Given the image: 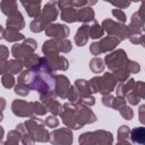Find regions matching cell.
<instances>
[{
    "instance_id": "obj_1",
    "label": "cell",
    "mask_w": 145,
    "mask_h": 145,
    "mask_svg": "<svg viewBox=\"0 0 145 145\" xmlns=\"http://www.w3.org/2000/svg\"><path fill=\"white\" fill-rule=\"evenodd\" d=\"M29 89H35L40 95L48 94L54 91V75L53 70L46 62L44 57H41L40 65L32 69V80L28 84Z\"/></svg>"
},
{
    "instance_id": "obj_2",
    "label": "cell",
    "mask_w": 145,
    "mask_h": 145,
    "mask_svg": "<svg viewBox=\"0 0 145 145\" xmlns=\"http://www.w3.org/2000/svg\"><path fill=\"white\" fill-rule=\"evenodd\" d=\"M144 26H145V18H144V5L142 3L138 11L134 12L130 23L127 26L128 28V39L133 44L144 45Z\"/></svg>"
},
{
    "instance_id": "obj_3",
    "label": "cell",
    "mask_w": 145,
    "mask_h": 145,
    "mask_svg": "<svg viewBox=\"0 0 145 145\" xmlns=\"http://www.w3.org/2000/svg\"><path fill=\"white\" fill-rule=\"evenodd\" d=\"M88 84L92 93H101L102 95H108L114 91L118 82L112 72H104L102 76H95L91 78Z\"/></svg>"
},
{
    "instance_id": "obj_4",
    "label": "cell",
    "mask_w": 145,
    "mask_h": 145,
    "mask_svg": "<svg viewBox=\"0 0 145 145\" xmlns=\"http://www.w3.org/2000/svg\"><path fill=\"white\" fill-rule=\"evenodd\" d=\"M78 143L79 145H113V136L111 131L97 129L79 135Z\"/></svg>"
},
{
    "instance_id": "obj_5",
    "label": "cell",
    "mask_w": 145,
    "mask_h": 145,
    "mask_svg": "<svg viewBox=\"0 0 145 145\" xmlns=\"http://www.w3.org/2000/svg\"><path fill=\"white\" fill-rule=\"evenodd\" d=\"M28 135L37 143H46L50 139V133L45 128V123L40 118H29L24 122Z\"/></svg>"
},
{
    "instance_id": "obj_6",
    "label": "cell",
    "mask_w": 145,
    "mask_h": 145,
    "mask_svg": "<svg viewBox=\"0 0 145 145\" xmlns=\"http://www.w3.org/2000/svg\"><path fill=\"white\" fill-rule=\"evenodd\" d=\"M128 60H129V58H128L126 51L123 49H117V50H113V51L109 52L108 54H105L103 62L108 67L110 72H113L114 70L126 68Z\"/></svg>"
},
{
    "instance_id": "obj_7",
    "label": "cell",
    "mask_w": 145,
    "mask_h": 145,
    "mask_svg": "<svg viewBox=\"0 0 145 145\" xmlns=\"http://www.w3.org/2000/svg\"><path fill=\"white\" fill-rule=\"evenodd\" d=\"M59 116L62 119V122L67 128H69L71 130H78V129L83 128L80 126V123L78 122V119H77V116L75 112V108H74V103H70V102L63 103V105H61Z\"/></svg>"
},
{
    "instance_id": "obj_8",
    "label": "cell",
    "mask_w": 145,
    "mask_h": 145,
    "mask_svg": "<svg viewBox=\"0 0 145 145\" xmlns=\"http://www.w3.org/2000/svg\"><path fill=\"white\" fill-rule=\"evenodd\" d=\"M101 26L104 29V32L108 33V35L118 39L120 42L128 39V28H127V25H125V24H121L113 19L106 18L102 22Z\"/></svg>"
},
{
    "instance_id": "obj_9",
    "label": "cell",
    "mask_w": 145,
    "mask_h": 145,
    "mask_svg": "<svg viewBox=\"0 0 145 145\" xmlns=\"http://www.w3.org/2000/svg\"><path fill=\"white\" fill-rule=\"evenodd\" d=\"M49 142L52 145H71L74 142L72 130L67 127L57 128L52 133H50Z\"/></svg>"
},
{
    "instance_id": "obj_10",
    "label": "cell",
    "mask_w": 145,
    "mask_h": 145,
    "mask_svg": "<svg viewBox=\"0 0 145 145\" xmlns=\"http://www.w3.org/2000/svg\"><path fill=\"white\" fill-rule=\"evenodd\" d=\"M74 108H75L78 122L80 123L82 127H84L85 125H91L97 120L96 114L88 106L79 104V103H74Z\"/></svg>"
},
{
    "instance_id": "obj_11",
    "label": "cell",
    "mask_w": 145,
    "mask_h": 145,
    "mask_svg": "<svg viewBox=\"0 0 145 145\" xmlns=\"http://www.w3.org/2000/svg\"><path fill=\"white\" fill-rule=\"evenodd\" d=\"M58 15H59V9L57 7V1H49L43 6L41 10L40 19L43 23V25L46 27L58 18Z\"/></svg>"
},
{
    "instance_id": "obj_12",
    "label": "cell",
    "mask_w": 145,
    "mask_h": 145,
    "mask_svg": "<svg viewBox=\"0 0 145 145\" xmlns=\"http://www.w3.org/2000/svg\"><path fill=\"white\" fill-rule=\"evenodd\" d=\"M11 111L15 116L20 118H33V105L32 102H27L24 100H14L11 103Z\"/></svg>"
},
{
    "instance_id": "obj_13",
    "label": "cell",
    "mask_w": 145,
    "mask_h": 145,
    "mask_svg": "<svg viewBox=\"0 0 145 145\" xmlns=\"http://www.w3.org/2000/svg\"><path fill=\"white\" fill-rule=\"evenodd\" d=\"M57 94L54 93V91L44 94V95H40V102L45 106L46 111L51 113V116H58L61 109V104L60 102L57 100Z\"/></svg>"
},
{
    "instance_id": "obj_14",
    "label": "cell",
    "mask_w": 145,
    "mask_h": 145,
    "mask_svg": "<svg viewBox=\"0 0 145 145\" xmlns=\"http://www.w3.org/2000/svg\"><path fill=\"white\" fill-rule=\"evenodd\" d=\"M45 35L51 37L52 40H63L67 39V36L70 33V29L65 24H50L45 27Z\"/></svg>"
},
{
    "instance_id": "obj_15",
    "label": "cell",
    "mask_w": 145,
    "mask_h": 145,
    "mask_svg": "<svg viewBox=\"0 0 145 145\" xmlns=\"http://www.w3.org/2000/svg\"><path fill=\"white\" fill-rule=\"evenodd\" d=\"M70 87V80L65 75H54V93L60 99H66L68 89Z\"/></svg>"
},
{
    "instance_id": "obj_16",
    "label": "cell",
    "mask_w": 145,
    "mask_h": 145,
    "mask_svg": "<svg viewBox=\"0 0 145 145\" xmlns=\"http://www.w3.org/2000/svg\"><path fill=\"white\" fill-rule=\"evenodd\" d=\"M46 59L48 65L50 66V68L53 71H65L69 68V61L66 57L60 56V54H54V56H49V57H44Z\"/></svg>"
},
{
    "instance_id": "obj_17",
    "label": "cell",
    "mask_w": 145,
    "mask_h": 145,
    "mask_svg": "<svg viewBox=\"0 0 145 145\" xmlns=\"http://www.w3.org/2000/svg\"><path fill=\"white\" fill-rule=\"evenodd\" d=\"M120 41L113 36H105V37H102L99 42H96V46H97V50H99V53L102 54V53H108V52H111L113 51L118 45H119Z\"/></svg>"
},
{
    "instance_id": "obj_18",
    "label": "cell",
    "mask_w": 145,
    "mask_h": 145,
    "mask_svg": "<svg viewBox=\"0 0 145 145\" xmlns=\"http://www.w3.org/2000/svg\"><path fill=\"white\" fill-rule=\"evenodd\" d=\"M33 53H35V52H33L29 48H27L24 43H15L12 46H11V56L15 58V59H17V60H19V61H22V62H24L28 57H31Z\"/></svg>"
},
{
    "instance_id": "obj_19",
    "label": "cell",
    "mask_w": 145,
    "mask_h": 145,
    "mask_svg": "<svg viewBox=\"0 0 145 145\" xmlns=\"http://www.w3.org/2000/svg\"><path fill=\"white\" fill-rule=\"evenodd\" d=\"M76 20L83 24H87L88 22H94L95 20V12L93 10L92 7L89 6H85L82 8L77 9V14H76Z\"/></svg>"
},
{
    "instance_id": "obj_20",
    "label": "cell",
    "mask_w": 145,
    "mask_h": 145,
    "mask_svg": "<svg viewBox=\"0 0 145 145\" xmlns=\"http://www.w3.org/2000/svg\"><path fill=\"white\" fill-rule=\"evenodd\" d=\"M20 3L25 8L27 15L31 18H34V19L40 18L41 10H42L41 1H20Z\"/></svg>"
},
{
    "instance_id": "obj_21",
    "label": "cell",
    "mask_w": 145,
    "mask_h": 145,
    "mask_svg": "<svg viewBox=\"0 0 145 145\" xmlns=\"http://www.w3.org/2000/svg\"><path fill=\"white\" fill-rule=\"evenodd\" d=\"M6 26H7V28H12V29H16V31L23 29L25 27V20H24V17H23L22 12L18 10L15 15L8 17L7 20H6Z\"/></svg>"
},
{
    "instance_id": "obj_22",
    "label": "cell",
    "mask_w": 145,
    "mask_h": 145,
    "mask_svg": "<svg viewBox=\"0 0 145 145\" xmlns=\"http://www.w3.org/2000/svg\"><path fill=\"white\" fill-rule=\"evenodd\" d=\"M88 28H89V25L87 24H82L80 27H78L76 34H75V37H74V41H75V44L77 46H84L89 36H88Z\"/></svg>"
},
{
    "instance_id": "obj_23",
    "label": "cell",
    "mask_w": 145,
    "mask_h": 145,
    "mask_svg": "<svg viewBox=\"0 0 145 145\" xmlns=\"http://www.w3.org/2000/svg\"><path fill=\"white\" fill-rule=\"evenodd\" d=\"M135 83H136V80H135L134 78H129V79H127L125 83H118L117 86H116V88H114L116 96L125 97L129 92H131V91L134 89Z\"/></svg>"
},
{
    "instance_id": "obj_24",
    "label": "cell",
    "mask_w": 145,
    "mask_h": 145,
    "mask_svg": "<svg viewBox=\"0 0 145 145\" xmlns=\"http://www.w3.org/2000/svg\"><path fill=\"white\" fill-rule=\"evenodd\" d=\"M0 9L3 15H6L7 17H10L18 11V3L16 1L2 0L0 2Z\"/></svg>"
},
{
    "instance_id": "obj_25",
    "label": "cell",
    "mask_w": 145,
    "mask_h": 145,
    "mask_svg": "<svg viewBox=\"0 0 145 145\" xmlns=\"http://www.w3.org/2000/svg\"><path fill=\"white\" fill-rule=\"evenodd\" d=\"M42 52L44 54V57H49V56H54V54H59V50H58V43L57 40H48L43 43L42 45Z\"/></svg>"
},
{
    "instance_id": "obj_26",
    "label": "cell",
    "mask_w": 145,
    "mask_h": 145,
    "mask_svg": "<svg viewBox=\"0 0 145 145\" xmlns=\"http://www.w3.org/2000/svg\"><path fill=\"white\" fill-rule=\"evenodd\" d=\"M2 37L8 42H18V41H22V40L24 41L25 40L24 34H22L19 31L12 29V28H5Z\"/></svg>"
},
{
    "instance_id": "obj_27",
    "label": "cell",
    "mask_w": 145,
    "mask_h": 145,
    "mask_svg": "<svg viewBox=\"0 0 145 145\" xmlns=\"http://www.w3.org/2000/svg\"><path fill=\"white\" fill-rule=\"evenodd\" d=\"M129 138L133 143L143 145L145 143V128L144 127H136L130 130Z\"/></svg>"
},
{
    "instance_id": "obj_28",
    "label": "cell",
    "mask_w": 145,
    "mask_h": 145,
    "mask_svg": "<svg viewBox=\"0 0 145 145\" xmlns=\"http://www.w3.org/2000/svg\"><path fill=\"white\" fill-rule=\"evenodd\" d=\"M74 86L77 88V91L79 93V96H88V95H92V91H91L88 80L83 79V78H78V79L75 80Z\"/></svg>"
},
{
    "instance_id": "obj_29",
    "label": "cell",
    "mask_w": 145,
    "mask_h": 145,
    "mask_svg": "<svg viewBox=\"0 0 145 145\" xmlns=\"http://www.w3.org/2000/svg\"><path fill=\"white\" fill-rule=\"evenodd\" d=\"M76 14H77V9L74 7H67L65 9L61 10L60 17L63 22L66 23H75L76 20Z\"/></svg>"
},
{
    "instance_id": "obj_30",
    "label": "cell",
    "mask_w": 145,
    "mask_h": 145,
    "mask_svg": "<svg viewBox=\"0 0 145 145\" xmlns=\"http://www.w3.org/2000/svg\"><path fill=\"white\" fill-rule=\"evenodd\" d=\"M103 35H104V29L97 22L94 20V23L88 28V36L93 40H97V39H102Z\"/></svg>"
},
{
    "instance_id": "obj_31",
    "label": "cell",
    "mask_w": 145,
    "mask_h": 145,
    "mask_svg": "<svg viewBox=\"0 0 145 145\" xmlns=\"http://www.w3.org/2000/svg\"><path fill=\"white\" fill-rule=\"evenodd\" d=\"M105 68V65L103 62V59L99 58V57H94L93 59H91L89 61V69L94 74H100V72H103Z\"/></svg>"
},
{
    "instance_id": "obj_32",
    "label": "cell",
    "mask_w": 145,
    "mask_h": 145,
    "mask_svg": "<svg viewBox=\"0 0 145 145\" xmlns=\"http://www.w3.org/2000/svg\"><path fill=\"white\" fill-rule=\"evenodd\" d=\"M20 133L17 129H12L8 133L7 135V139L5 142V145H19L20 142Z\"/></svg>"
},
{
    "instance_id": "obj_33",
    "label": "cell",
    "mask_w": 145,
    "mask_h": 145,
    "mask_svg": "<svg viewBox=\"0 0 145 145\" xmlns=\"http://www.w3.org/2000/svg\"><path fill=\"white\" fill-rule=\"evenodd\" d=\"M24 63L17 59H11L9 60V74L10 75H18L23 71Z\"/></svg>"
},
{
    "instance_id": "obj_34",
    "label": "cell",
    "mask_w": 145,
    "mask_h": 145,
    "mask_svg": "<svg viewBox=\"0 0 145 145\" xmlns=\"http://www.w3.org/2000/svg\"><path fill=\"white\" fill-rule=\"evenodd\" d=\"M40 59H41V57H39L36 53H33L31 57H28L23 63H24V66L26 67V69H35L39 65H40Z\"/></svg>"
},
{
    "instance_id": "obj_35",
    "label": "cell",
    "mask_w": 145,
    "mask_h": 145,
    "mask_svg": "<svg viewBox=\"0 0 145 145\" xmlns=\"http://www.w3.org/2000/svg\"><path fill=\"white\" fill-rule=\"evenodd\" d=\"M32 80V70L31 69H25L23 70L19 75H18V78H17V84H24V85H27L31 83Z\"/></svg>"
},
{
    "instance_id": "obj_36",
    "label": "cell",
    "mask_w": 145,
    "mask_h": 145,
    "mask_svg": "<svg viewBox=\"0 0 145 145\" xmlns=\"http://www.w3.org/2000/svg\"><path fill=\"white\" fill-rule=\"evenodd\" d=\"M112 75L114 76V78L117 79L118 83H125L127 79H129V72L126 68H121V69H118V70H114L112 72Z\"/></svg>"
},
{
    "instance_id": "obj_37",
    "label": "cell",
    "mask_w": 145,
    "mask_h": 145,
    "mask_svg": "<svg viewBox=\"0 0 145 145\" xmlns=\"http://www.w3.org/2000/svg\"><path fill=\"white\" fill-rule=\"evenodd\" d=\"M57 43H58V50L61 53H68L72 49V44L68 39L59 40V41H57Z\"/></svg>"
},
{
    "instance_id": "obj_38",
    "label": "cell",
    "mask_w": 145,
    "mask_h": 145,
    "mask_svg": "<svg viewBox=\"0 0 145 145\" xmlns=\"http://www.w3.org/2000/svg\"><path fill=\"white\" fill-rule=\"evenodd\" d=\"M129 134H130V128H129L127 125L120 126V127L118 128V131H117L118 140H128Z\"/></svg>"
},
{
    "instance_id": "obj_39",
    "label": "cell",
    "mask_w": 145,
    "mask_h": 145,
    "mask_svg": "<svg viewBox=\"0 0 145 145\" xmlns=\"http://www.w3.org/2000/svg\"><path fill=\"white\" fill-rule=\"evenodd\" d=\"M29 29L33 32V33H40L42 31L45 29V26L43 25V23L41 22L40 18H36V19H33L29 24Z\"/></svg>"
},
{
    "instance_id": "obj_40",
    "label": "cell",
    "mask_w": 145,
    "mask_h": 145,
    "mask_svg": "<svg viewBox=\"0 0 145 145\" xmlns=\"http://www.w3.org/2000/svg\"><path fill=\"white\" fill-rule=\"evenodd\" d=\"M134 93L142 100V99H144L145 97V84H144V82H142V80H137L136 83H135V86H134Z\"/></svg>"
},
{
    "instance_id": "obj_41",
    "label": "cell",
    "mask_w": 145,
    "mask_h": 145,
    "mask_svg": "<svg viewBox=\"0 0 145 145\" xmlns=\"http://www.w3.org/2000/svg\"><path fill=\"white\" fill-rule=\"evenodd\" d=\"M32 105H33L34 116H45V113L48 112L46 109H45V106L40 101H33L32 102Z\"/></svg>"
},
{
    "instance_id": "obj_42",
    "label": "cell",
    "mask_w": 145,
    "mask_h": 145,
    "mask_svg": "<svg viewBox=\"0 0 145 145\" xmlns=\"http://www.w3.org/2000/svg\"><path fill=\"white\" fill-rule=\"evenodd\" d=\"M15 83H16V80H15V78H14L12 75H10V74L2 75V77H1V84L3 85V87L11 88V87L15 86Z\"/></svg>"
},
{
    "instance_id": "obj_43",
    "label": "cell",
    "mask_w": 145,
    "mask_h": 145,
    "mask_svg": "<svg viewBox=\"0 0 145 145\" xmlns=\"http://www.w3.org/2000/svg\"><path fill=\"white\" fill-rule=\"evenodd\" d=\"M78 97H79V93H78L77 88H76L74 85H70L66 99H67L70 103H76V102L78 101Z\"/></svg>"
},
{
    "instance_id": "obj_44",
    "label": "cell",
    "mask_w": 145,
    "mask_h": 145,
    "mask_svg": "<svg viewBox=\"0 0 145 145\" xmlns=\"http://www.w3.org/2000/svg\"><path fill=\"white\" fill-rule=\"evenodd\" d=\"M126 69L128 70L129 74H138L140 71V65L137 61L129 59L127 65H126Z\"/></svg>"
},
{
    "instance_id": "obj_45",
    "label": "cell",
    "mask_w": 145,
    "mask_h": 145,
    "mask_svg": "<svg viewBox=\"0 0 145 145\" xmlns=\"http://www.w3.org/2000/svg\"><path fill=\"white\" fill-rule=\"evenodd\" d=\"M76 103H79V104H83V105H86L88 108L93 106L95 104V97L93 95H88V96H79L78 97V101Z\"/></svg>"
},
{
    "instance_id": "obj_46",
    "label": "cell",
    "mask_w": 145,
    "mask_h": 145,
    "mask_svg": "<svg viewBox=\"0 0 145 145\" xmlns=\"http://www.w3.org/2000/svg\"><path fill=\"white\" fill-rule=\"evenodd\" d=\"M29 87L24 84H17L14 88V92L19 96H27L29 94Z\"/></svg>"
},
{
    "instance_id": "obj_47",
    "label": "cell",
    "mask_w": 145,
    "mask_h": 145,
    "mask_svg": "<svg viewBox=\"0 0 145 145\" xmlns=\"http://www.w3.org/2000/svg\"><path fill=\"white\" fill-rule=\"evenodd\" d=\"M119 112H120L121 117H122L123 119H126V120H131L133 117H134V111H133V109H131L130 106H128L127 104H126L125 106H122V108L119 110Z\"/></svg>"
},
{
    "instance_id": "obj_48",
    "label": "cell",
    "mask_w": 145,
    "mask_h": 145,
    "mask_svg": "<svg viewBox=\"0 0 145 145\" xmlns=\"http://www.w3.org/2000/svg\"><path fill=\"white\" fill-rule=\"evenodd\" d=\"M112 16H113L114 18H117L118 23H121V24H125V23H126V20H127L126 14H125L122 10L117 9V8L112 9Z\"/></svg>"
},
{
    "instance_id": "obj_49",
    "label": "cell",
    "mask_w": 145,
    "mask_h": 145,
    "mask_svg": "<svg viewBox=\"0 0 145 145\" xmlns=\"http://www.w3.org/2000/svg\"><path fill=\"white\" fill-rule=\"evenodd\" d=\"M125 105H126V100H125V97H121V96H114L111 108L114 109V110H117V111H119V110H120L122 106H125Z\"/></svg>"
},
{
    "instance_id": "obj_50",
    "label": "cell",
    "mask_w": 145,
    "mask_h": 145,
    "mask_svg": "<svg viewBox=\"0 0 145 145\" xmlns=\"http://www.w3.org/2000/svg\"><path fill=\"white\" fill-rule=\"evenodd\" d=\"M125 100L129 103V104H131V105H136V104H138L139 103V101H140V99L134 93V91H131V92H129L126 96H125Z\"/></svg>"
},
{
    "instance_id": "obj_51",
    "label": "cell",
    "mask_w": 145,
    "mask_h": 145,
    "mask_svg": "<svg viewBox=\"0 0 145 145\" xmlns=\"http://www.w3.org/2000/svg\"><path fill=\"white\" fill-rule=\"evenodd\" d=\"M44 123H45V126L49 127V128H56V127L59 126V120H58V118H56L54 116H49V117L45 118Z\"/></svg>"
},
{
    "instance_id": "obj_52",
    "label": "cell",
    "mask_w": 145,
    "mask_h": 145,
    "mask_svg": "<svg viewBox=\"0 0 145 145\" xmlns=\"http://www.w3.org/2000/svg\"><path fill=\"white\" fill-rule=\"evenodd\" d=\"M110 3L112 5V6H114V7H117V9H125V8H127V7H129L130 6V1H127V0H125V1H110Z\"/></svg>"
},
{
    "instance_id": "obj_53",
    "label": "cell",
    "mask_w": 145,
    "mask_h": 145,
    "mask_svg": "<svg viewBox=\"0 0 145 145\" xmlns=\"http://www.w3.org/2000/svg\"><path fill=\"white\" fill-rule=\"evenodd\" d=\"M113 99H114V96H113L112 94H108V95H103L101 101H102V103H103L104 106H106V108H111L112 102H113Z\"/></svg>"
},
{
    "instance_id": "obj_54",
    "label": "cell",
    "mask_w": 145,
    "mask_h": 145,
    "mask_svg": "<svg viewBox=\"0 0 145 145\" xmlns=\"http://www.w3.org/2000/svg\"><path fill=\"white\" fill-rule=\"evenodd\" d=\"M23 43H24L27 48H29L33 52H35V50H36V48H37V43H36V41H35L34 39H25V40L23 41Z\"/></svg>"
},
{
    "instance_id": "obj_55",
    "label": "cell",
    "mask_w": 145,
    "mask_h": 145,
    "mask_svg": "<svg viewBox=\"0 0 145 145\" xmlns=\"http://www.w3.org/2000/svg\"><path fill=\"white\" fill-rule=\"evenodd\" d=\"M9 72V61L0 60V75H5Z\"/></svg>"
},
{
    "instance_id": "obj_56",
    "label": "cell",
    "mask_w": 145,
    "mask_h": 145,
    "mask_svg": "<svg viewBox=\"0 0 145 145\" xmlns=\"http://www.w3.org/2000/svg\"><path fill=\"white\" fill-rule=\"evenodd\" d=\"M9 58V49L3 45L0 44V60H7Z\"/></svg>"
},
{
    "instance_id": "obj_57",
    "label": "cell",
    "mask_w": 145,
    "mask_h": 145,
    "mask_svg": "<svg viewBox=\"0 0 145 145\" xmlns=\"http://www.w3.org/2000/svg\"><path fill=\"white\" fill-rule=\"evenodd\" d=\"M144 112H145V104H142L140 106H139V109H138V114H139V121H140V123L142 125H144L145 123V114H144Z\"/></svg>"
},
{
    "instance_id": "obj_58",
    "label": "cell",
    "mask_w": 145,
    "mask_h": 145,
    "mask_svg": "<svg viewBox=\"0 0 145 145\" xmlns=\"http://www.w3.org/2000/svg\"><path fill=\"white\" fill-rule=\"evenodd\" d=\"M6 100L3 97H0V112H3L5 108H6Z\"/></svg>"
},
{
    "instance_id": "obj_59",
    "label": "cell",
    "mask_w": 145,
    "mask_h": 145,
    "mask_svg": "<svg viewBox=\"0 0 145 145\" xmlns=\"http://www.w3.org/2000/svg\"><path fill=\"white\" fill-rule=\"evenodd\" d=\"M116 145H131V143L129 140H118Z\"/></svg>"
},
{
    "instance_id": "obj_60",
    "label": "cell",
    "mask_w": 145,
    "mask_h": 145,
    "mask_svg": "<svg viewBox=\"0 0 145 145\" xmlns=\"http://www.w3.org/2000/svg\"><path fill=\"white\" fill-rule=\"evenodd\" d=\"M3 136H5V129H3V127H1V126H0V142L2 140Z\"/></svg>"
},
{
    "instance_id": "obj_61",
    "label": "cell",
    "mask_w": 145,
    "mask_h": 145,
    "mask_svg": "<svg viewBox=\"0 0 145 145\" xmlns=\"http://www.w3.org/2000/svg\"><path fill=\"white\" fill-rule=\"evenodd\" d=\"M3 29H5V28H3V27L0 25V40H1V39H3V37H2V34H3Z\"/></svg>"
},
{
    "instance_id": "obj_62",
    "label": "cell",
    "mask_w": 145,
    "mask_h": 145,
    "mask_svg": "<svg viewBox=\"0 0 145 145\" xmlns=\"http://www.w3.org/2000/svg\"><path fill=\"white\" fill-rule=\"evenodd\" d=\"M2 119H3V112H0V122L2 121Z\"/></svg>"
},
{
    "instance_id": "obj_63",
    "label": "cell",
    "mask_w": 145,
    "mask_h": 145,
    "mask_svg": "<svg viewBox=\"0 0 145 145\" xmlns=\"http://www.w3.org/2000/svg\"><path fill=\"white\" fill-rule=\"evenodd\" d=\"M0 145H5V142H2V140H1V142H0Z\"/></svg>"
},
{
    "instance_id": "obj_64",
    "label": "cell",
    "mask_w": 145,
    "mask_h": 145,
    "mask_svg": "<svg viewBox=\"0 0 145 145\" xmlns=\"http://www.w3.org/2000/svg\"><path fill=\"white\" fill-rule=\"evenodd\" d=\"M22 145H23V144H22Z\"/></svg>"
}]
</instances>
